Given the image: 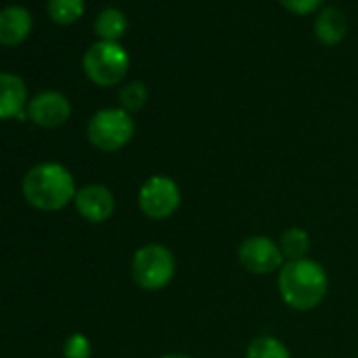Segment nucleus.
<instances>
[{"label":"nucleus","instance_id":"nucleus-1","mask_svg":"<svg viewBox=\"0 0 358 358\" xmlns=\"http://www.w3.org/2000/svg\"><path fill=\"white\" fill-rule=\"evenodd\" d=\"M76 184L72 173L59 162H41L32 166L22 182V194L32 209L38 211H62L76 196Z\"/></svg>","mask_w":358,"mask_h":358},{"label":"nucleus","instance_id":"nucleus-2","mask_svg":"<svg viewBox=\"0 0 358 358\" xmlns=\"http://www.w3.org/2000/svg\"><path fill=\"white\" fill-rule=\"evenodd\" d=\"M327 270L310 257L287 262L278 272V293L291 310L310 312L318 308L327 297Z\"/></svg>","mask_w":358,"mask_h":358},{"label":"nucleus","instance_id":"nucleus-3","mask_svg":"<svg viewBox=\"0 0 358 358\" xmlns=\"http://www.w3.org/2000/svg\"><path fill=\"white\" fill-rule=\"evenodd\" d=\"M175 255L158 243L139 247L131 259L133 282L143 291H162L175 276Z\"/></svg>","mask_w":358,"mask_h":358},{"label":"nucleus","instance_id":"nucleus-4","mask_svg":"<svg viewBox=\"0 0 358 358\" xmlns=\"http://www.w3.org/2000/svg\"><path fill=\"white\" fill-rule=\"evenodd\" d=\"M135 135V122L122 108H106L91 116L87 124V137L91 145L101 152L122 150Z\"/></svg>","mask_w":358,"mask_h":358},{"label":"nucleus","instance_id":"nucleus-5","mask_svg":"<svg viewBox=\"0 0 358 358\" xmlns=\"http://www.w3.org/2000/svg\"><path fill=\"white\" fill-rule=\"evenodd\" d=\"M83 68L95 85L114 87L129 72V53L118 43L99 41L85 53Z\"/></svg>","mask_w":358,"mask_h":358},{"label":"nucleus","instance_id":"nucleus-6","mask_svg":"<svg viewBox=\"0 0 358 358\" xmlns=\"http://www.w3.org/2000/svg\"><path fill=\"white\" fill-rule=\"evenodd\" d=\"M139 209L148 220L162 222L177 213L182 207V190H179L177 182L169 175H152L139 188L137 196Z\"/></svg>","mask_w":358,"mask_h":358},{"label":"nucleus","instance_id":"nucleus-7","mask_svg":"<svg viewBox=\"0 0 358 358\" xmlns=\"http://www.w3.org/2000/svg\"><path fill=\"white\" fill-rule=\"evenodd\" d=\"M238 264L249 272L257 276H266L272 272H280V268L287 264L285 255L272 238L264 234L247 236L238 247Z\"/></svg>","mask_w":358,"mask_h":358},{"label":"nucleus","instance_id":"nucleus-8","mask_svg":"<svg viewBox=\"0 0 358 358\" xmlns=\"http://www.w3.org/2000/svg\"><path fill=\"white\" fill-rule=\"evenodd\" d=\"M72 114L68 97L59 91H43L34 95L28 103V118L45 129L62 127Z\"/></svg>","mask_w":358,"mask_h":358},{"label":"nucleus","instance_id":"nucleus-9","mask_svg":"<svg viewBox=\"0 0 358 358\" xmlns=\"http://www.w3.org/2000/svg\"><path fill=\"white\" fill-rule=\"evenodd\" d=\"M74 207L83 220L91 224H103L112 217L116 209V201L110 188L101 184H89V186L78 188L74 196Z\"/></svg>","mask_w":358,"mask_h":358},{"label":"nucleus","instance_id":"nucleus-10","mask_svg":"<svg viewBox=\"0 0 358 358\" xmlns=\"http://www.w3.org/2000/svg\"><path fill=\"white\" fill-rule=\"evenodd\" d=\"M28 101V87L24 78L11 72H0V120L26 118L24 108Z\"/></svg>","mask_w":358,"mask_h":358},{"label":"nucleus","instance_id":"nucleus-11","mask_svg":"<svg viewBox=\"0 0 358 358\" xmlns=\"http://www.w3.org/2000/svg\"><path fill=\"white\" fill-rule=\"evenodd\" d=\"M32 30V15L26 7L11 5L0 11V45L15 47L28 38Z\"/></svg>","mask_w":358,"mask_h":358},{"label":"nucleus","instance_id":"nucleus-12","mask_svg":"<svg viewBox=\"0 0 358 358\" xmlns=\"http://www.w3.org/2000/svg\"><path fill=\"white\" fill-rule=\"evenodd\" d=\"M345 32H348V24L339 9L327 7L318 13L316 24H314V34L322 45H327V47L339 45L343 41Z\"/></svg>","mask_w":358,"mask_h":358},{"label":"nucleus","instance_id":"nucleus-13","mask_svg":"<svg viewBox=\"0 0 358 358\" xmlns=\"http://www.w3.org/2000/svg\"><path fill=\"white\" fill-rule=\"evenodd\" d=\"M124 32H127V17L120 9L108 7L99 11V15L95 17V34L101 41L116 43L118 38L124 36Z\"/></svg>","mask_w":358,"mask_h":358},{"label":"nucleus","instance_id":"nucleus-14","mask_svg":"<svg viewBox=\"0 0 358 358\" xmlns=\"http://www.w3.org/2000/svg\"><path fill=\"white\" fill-rule=\"evenodd\" d=\"M278 247L285 255V262L303 259L310 253V234L303 228H289L280 234Z\"/></svg>","mask_w":358,"mask_h":358},{"label":"nucleus","instance_id":"nucleus-15","mask_svg":"<svg viewBox=\"0 0 358 358\" xmlns=\"http://www.w3.org/2000/svg\"><path fill=\"white\" fill-rule=\"evenodd\" d=\"M247 358H291V352L278 337L259 335L249 343Z\"/></svg>","mask_w":358,"mask_h":358},{"label":"nucleus","instance_id":"nucleus-16","mask_svg":"<svg viewBox=\"0 0 358 358\" xmlns=\"http://www.w3.org/2000/svg\"><path fill=\"white\" fill-rule=\"evenodd\" d=\"M47 11L55 24L68 26V24H74L83 15L85 0H49Z\"/></svg>","mask_w":358,"mask_h":358},{"label":"nucleus","instance_id":"nucleus-17","mask_svg":"<svg viewBox=\"0 0 358 358\" xmlns=\"http://www.w3.org/2000/svg\"><path fill=\"white\" fill-rule=\"evenodd\" d=\"M148 87L141 83V80H131L127 83L120 93H118V101H120V108L129 114L133 112H139L143 110V106L148 103Z\"/></svg>","mask_w":358,"mask_h":358},{"label":"nucleus","instance_id":"nucleus-18","mask_svg":"<svg viewBox=\"0 0 358 358\" xmlns=\"http://www.w3.org/2000/svg\"><path fill=\"white\" fill-rule=\"evenodd\" d=\"M91 341L83 333H72L64 343V356L66 358H91Z\"/></svg>","mask_w":358,"mask_h":358},{"label":"nucleus","instance_id":"nucleus-19","mask_svg":"<svg viewBox=\"0 0 358 358\" xmlns=\"http://www.w3.org/2000/svg\"><path fill=\"white\" fill-rule=\"evenodd\" d=\"M278 3L293 15H310L320 9L322 0H278Z\"/></svg>","mask_w":358,"mask_h":358},{"label":"nucleus","instance_id":"nucleus-20","mask_svg":"<svg viewBox=\"0 0 358 358\" xmlns=\"http://www.w3.org/2000/svg\"><path fill=\"white\" fill-rule=\"evenodd\" d=\"M160 358H192L190 354H182V352H173V354H164Z\"/></svg>","mask_w":358,"mask_h":358}]
</instances>
